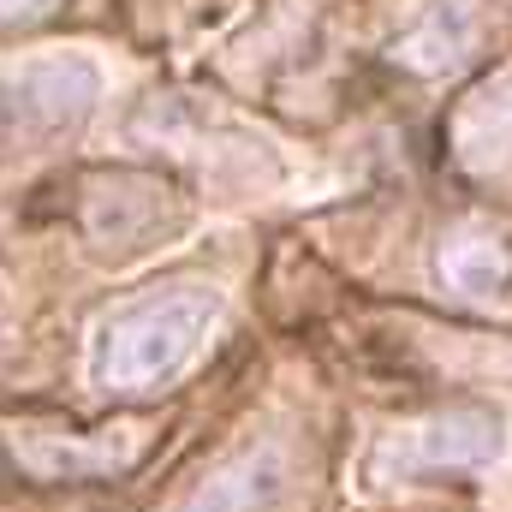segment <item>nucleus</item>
<instances>
[{
  "mask_svg": "<svg viewBox=\"0 0 512 512\" xmlns=\"http://www.w3.org/2000/svg\"><path fill=\"white\" fill-rule=\"evenodd\" d=\"M215 322V292L209 286H179L161 298H143L137 310L114 316L108 346H102V376L114 387H149L161 376H173L197 334Z\"/></svg>",
  "mask_w": 512,
  "mask_h": 512,
  "instance_id": "obj_1",
  "label": "nucleus"
},
{
  "mask_svg": "<svg viewBox=\"0 0 512 512\" xmlns=\"http://www.w3.org/2000/svg\"><path fill=\"white\" fill-rule=\"evenodd\" d=\"M90 102H96V66L90 60H42L6 84V114L18 131L78 126L90 114Z\"/></svg>",
  "mask_w": 512,
  "mask_h": 512,
  "instance_id": "obj_2",
  "label": "nucleus"
},
{
  "mask_svg": "<svg viewBox=\"0 0 512 512\" xmlns=\"http://www.w3.org/2000/svg\"><path fill=\"white\" fill-rule=\"evenodd\" d=\"M471 42H477V18H471V6L465 0H441L399 48H393V60L399 66H411V72H453L465 54H471Z\"/></svg>",
  "mask_w": 512,
  "mask_h": 512,
  "instance_id": "obj_3",
  "label": "nucleus"
},
{
  "mask_svg": "<svg viewBox=\"0 0 512 512\" xmlns=\"http://www.w3.org/2000/svg\"><path fill=\"white\" fill-rule=\"evenodd\" d=\"M465 143H471L477 155H501L512 143V78L501 90H483V96H477V108L465 114Z\"/></svg>",
  "mask_w": 512,
  "mask_h": 512,
  "instance_id": "obj_4",
  "label": "nucleus"
},
{
  "mask_svg": "<svg viewBox=\"0 0 512 512\" xmlns=\"http://www.w3.org/2000/svg\"><path fill=\"white\" fill-rule=\"evenodd\" d=\"M268 489H274V471L268 465H245V471H233V477H221V483H209L203 495H197V507L191 512H251L268 501Z\"/></svg>",
  "mask_w": 512,
  "mask_h": 512,
  "instance_id": "obj_5",
  "label": "nucleus"
},
{
  "mask_svg": "<svg viewBox=\"0 0 512 512\" xmlns=\"http://www.w3.org/2000/svg\"><path fill=\"white\" fill-rule=\"evenodd\" d=\"M54 0H0V24H18V18H36V12H48Z\"/></svg>",
  "mask_w": 512,
  "mask_h": 512,
  "instance_id": "obj_6",
  "label": "nucleus"
}]
</instances>
